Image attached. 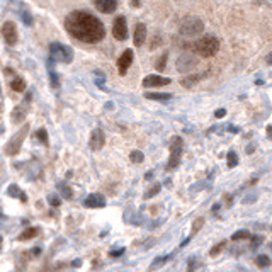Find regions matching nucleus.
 <instances>
[{
  "label": "nucleus",
  "mask_w": 272,
  "mask_h": 272,
  "mask_svg": "<svg viewBox=\"0 0 272 272\" xmlns=\"http://www.w3.org/2000/svg\"><path fill=\"white\" fill-rule=\"evenodd\" d=\"M104 145H106L104 131H102L101 128H95L94 131H92V135H90V150L99 152V150L104 148Z\"/></svg>",
  "instance_id": "nucleus-11"
},
{
  "label": "nucleus",
  "mask_w": 272,
  "mask_h": 272,
  "mask_svg": "<svg viewBox=\"0 0 272 272\" xmlns=\"http://www.w3.org/2000/svg\"><path fill=\"white\" fill-rule=\"evenodd\" d=\"M227 160H228V167H230V168H233V167L238 165V156H236L235 152H228Z\"/></svg>",
  "instance_id": "nucleus-27"
},
{
  "label": "nucleus",
  "mask_w": 272,
  "mask_h": 272,
  "mask_svg": "<svg viewBox=\"0 0 272 272\" xmlns=\"http://www.w3.org/2000/svg\"><path fill=\"white\" fill-rule=\"evenodd\" d=\"M267 138L272 140V126H267Z\"/></svg>",
  "instance_id": "nucleus-40"
},
{
  "label": "nucleus",
  "mask_w": 272,
  "mask_h": 272,
  "mask_svg": "<svg viewBox=\"0 0 272 272\" xmlns=\"http://www.w3.org/2000/svg\"><path fill=\"white\" fill-rule=\"evenodd\" d=\"M28 133H29V124H24L17 133H15L12 138H10V141L5 145V153H7V155L14 156V155H17V153L21 152L22 143H24V140H26V136H28Z\"/></svg>",
  "instance_id": "nucleus-6"
},
{
  "label": "nucleus",
  "mask_w": 272,
  "mask_h": 272,
  "mask_svg": "<svg viewBox=\"0 0 272 272\" xmlns=\"http://www.w3.org/2000/svg\"><path fill=\"white\" fill-rule=\"evenodd\" d=\"M225 114H227V109H223V107H220V109H218L216 113H214V116H216L218 119H221V117H223Z\"/></svg>",
  "instance_id": "nucleus-38"
},
{
  "label": "nucleus",
  "mask_w": 272,
  "mask_h": 272,
  "mask_svg": "<svg viewBox=\"0 0 272 272\" xmlns=\"http://www.w3.org/2000/svg\"><path fill=\"white\" fill-rule=\"evenodd\" d=\"M2 34H3V39L9 46H15L17 44V28L12 21H7L3 22L2 26Z\"/></svg>",
  "instance_id": "nucleus-9"
},
{
  "label": "nucleus",
  "mask_w": 272,
  "mask_h": 272,
  "mask_svg": "<svg viewBox=\"0 0 272 272\" xmlns=\"http://www.w3.org/2000/svg\"><path fill=\"white\" fill-rule=\"evenodd\" d=\"M158 193H160V184H155V186L150 187V189L147 191V194H145V199H150L153 196H156Z\"/></svg>",
  "instance_id": "nucleus-32"
},
{
  "label": "nucleus",
  "mask_w": 272,
  "mask_h": 272,
  "mask_svg": "<svg viewBox=\"0 0 272 272\" xmlns=\"http://www.w3.org/2000/svg\"><path fill=\"white\" fill-rule=\"evenodd\" d=\"M202 31H204V22H202L199 17H194V15L184 17L181 21V24H179V33L187 38H196L202 33Z\"/></svg>",
  "instance_id": "nucleus-3"
},
{
  "label": "nucleus",
  "mask_w": 272,
  "mask_h": 272,
  "mask_svg": "<svg viewBox=\"0 0 272 272\" xmlns=\"http://www.w3.org/2000/svg\"><path fill=\"white\" fill-rule=\"evenodd\" d=\"M49 56H51V60L68 65V63H72V60H74V51H72V48L67 44L51 43L49 44Z\"/></svg>",
  "instance_id": "nucleus-4"
},
{
  "label": "nucleus",
  "mask_w": 272,
  "mask_h": 272,
  "mask_svg": "<svg viewBox=\"0 0 272 272\" xmlns=\"http://www.w3.org/2000/svg\"><path fill=\"white\" fill-rule=\"evenodd\" d=\"M232 238L235 240V242H236V240H245V238H250V233H248L247 230H240V232H236L235 235L232 236Z\"/></svg>",
  "instance_id": "nucleus-33"
},
{
  "label": "nucleus",
  "mask_w": 272,
  "mask_h": 272,
  "mask_svg": "<svg viewBox=\"0 0 272 272\" xmlns=\"http://www.w3.org/2000/svg\"><path fill=\"white\" fill-rule=\"evenodd\" d=\"M182 152H184V141L181 136H174L170 140V158L167 163V170H174L179 167L182 160Z\"/></svg>",
  "instance_id": "nucleus-5"
},
{
  "label": "nucleus",
  "mask_w": 272,
  "mask_h": 272,
  "mask_svg": "<svg viewBox=\"0 0 272 272\" xmlns=\"http://www.w3.org/2000/svg\"><path fill=\"white\" fill-rule=\"evenodd\" d=\"M133 56H135L133 49H126V51L119 56V60H117V70H119V75H126L128 68L131 67V63H133Z\"/></svg>",
  "instance_id": "nucleus-12"
},
{
  "label": "nucleus",
  "mask_w": 272,
  "mask_h": 272,
  "mask_svg": "<svg viewBox=\"0 0 272 272\" xmlns=\"http://www.w3.org/2000/svg\"><path fill=\"white\" fill-rule=\"evenodd\" d=\"M262 242H264L262 236H254V238H252V245H250L252 250H255V248H259V247H260V243H262Z\"/></svg>",
  "instance_id": "nucleus-37"
},
{
  "label": "nucleus",
  "mask_w": 272,
  "mask_h": 272,
  "mask_svg": "<svg viewBox=\"0 0 272 272\" xmlns=\"http://www.w3.org/2000/svg\"><path fill=\"white\" fill-rule=\"evenodd\" d=\"M56 187H58V191H60V194H61V197H63V199H68V201H70V199L74 197V193H72V189L65 182H56Z\"/></svg>",
  "instance_id": "nucleus-19"
},
{
  "label": "nucleus",
  "mask_w": 272,
  "mask_h": 272,
  "mask_svg": "<svg viewBox=\"0 0 272 272\" xmlns=\"http://www.w3.org/2000/svg\"><path fill=\"white\" fill-rule=\"evenodd\" d=\"M145 39H147V26L143 22H138L135 28V34H133V41H135V46H143Z\"/></svg>",
  "instance_id": "nucleus-16"
},
{
  "label": "nucleus",
  "mask_w": 272,
  "mask_h": 272,
  "mask_svg": "<svg viewBox=\"0 0 272 272\" xmlns=\"http://www.w3.org/2000/svg\"><path fill=\"white\" fill-rule=\"evenodd\" d=\"M39 232L41 230L38 228V227H31V228H28V230H24V232L19 235V240L21 242H26V240H31V238H36L38 235H39Z\"/></svg>",
  "instance_id": "nucleus-18"
},
{
  "label": "nucleus",
  "mask_w": 272,
  "mask_h": 272,
  "mask_svg": "<svg viewBox=\"0 0 272 272\" xmlns=\"http://www.w3.org/2000/svg\"><path fill=\"white\" fill-rule=\"evenodd\" d=\"M95 9L102 14H113L117 9V0H92Z\"/></svg>",
  "instance_id": "nucleus-15"
},
{
  "label": "nucleus",
  "mask_w": 272,
  "mask_h": 272,
  "mask_svg": "<svg viewBox=\"0 0 272 272\" xmlns=\"http://www.w3.org/2000/svg\"><path fill=\"white\" fill-rule=\"evenodd\" d=\"M48 202H49V206H51L53 209H58L60 204H61L58 194H49V196H48Z\"/></svg>",
  "instance_id": "nucleus-26"
},
{
  "label": "nucleus",
  "mask_w": 272,
  "mask_h": 272,
  "mask_svg": "<svg viewBox=\"0 0 272 272\" xmlns=\"http://www.w3.org/2000/svg\"><path fill=\"white\" fill-rule=\"evenodd\" d=\"M131 5H133V7H140L141 2H140V0H131Z\"/></svg>",
  "instance_id": "nucleus-41"
},
{
  "label": "nucleus",
  "mask_w": 272,
  "mask_h": 272,
  "mask_svg": "<svg viewBox=\"0 0 272 272\" xmlns=\"http://www.w3.org/2000/svg\"><path fill=\"white\" fill-rule=\"evenodd\" d=\"M168 83H172V80L162 75H147L143 78V87H163Z\"/></svg>",
  "instance_id": "nucleus-13"
},
{
  "label": "nucleus",
  "mask_w": 272,
  "mask_h": 272,
  "mask_svg": "<svg viewBox=\"0 0 272 272\" xmlns=\"http://www.w3.org/2000/svg\"><path fill=\"white\" fill-rule=\"evenodd\" d=\"M267 65H272V53L269 56H267Z\"/></svg>",
  "instance_id": "nucleus-42"
},
{
  "label": "nucleus",
  "mask_w": 272,
  "mask_h": 272,
  "mask_svg": "<svg viewBox=\"0 0 272 272\" xmlns=\"http://www.w3.org/2000/svg\"><path fill=\"white\" fill-rule=\"evenodd\" d=\"M175 67H177V70L181 72V74H187V72L194 70V68L197 67V58L193 55H182L179 56Z\"/></svg>",
  "instance_id": "nucleus-8"
},
{
  "label": "nucleus",
  "mask_w": 272,
  "mask_h": 272,
  "mask_svg": "<svg viewBox=\"0 0 272 272\" xmlns=\"http://www.w3.org/2000/svg\"><path fill=\"white\" fill-rule=\"evenodd\" d=\"M257 266L260 269H266V267L271 266V259L267 257V255H259L257 257Z\"/></svg>",
  "instance_id": "nucleus-29"
},
{
  "label": "nucleus",
  "mask_w": 272,
  "mask_h": 272,
  "mask_svg": "<svg viewBox=\"0 0 272 272\" xmlns=\"http://www.w3.org/2000/svg\"><path fill=\"white\" fill-rule=\"evenodd\" d=\"M0 243H2V238H0Z\"/></svg>",
  "instance_id": "nucleus-43"
},
{
  "label": "nucleus",
  "mask_w": 272,
  "mask_h": 272,
  "mask_svg": "<svg viewBox=\"0 0 272 272\" xmlns=\"http://www.w3.org/2000/svg\"><path fill=\"white\" fill-rule=\"evenodd\" d=\"M225 247H227V242H221V243H218L216 247L211 248V252H209V255H211V257H216L218 254H221V252L225 250Z\"/></svg>",
  "instance_id": "nucleus-31"
},
{
  "label": "nucleus",
  "mask_w": 272,
  "mask_h": 272,
  "mask_svg": "<svg viewBox=\"0 0 272 272\" xmlns=\"http://www.w3.org/2000/svg\"><path fill=\"white\" fill-rule=\"evenodd\" d=\"M129 158H131V162H135V163H141L145 160V156L140 150H133L131 155H129Z\"/></svg>",
  "instance_id": "nucleus-30"
},
{
  "label": "nucleus",
  "mask_w": 272,
  "mask_h": 272,
  "mask_svg": "<svg viewBox=\"0 0 272 272\" xmlns=\"http://www.w3.org/2000/svg\"><path fill=\"white\" fill-rule=\"evenodd\" d=\"M191 48H193L199 56L211 58V56H214L220 51V41H218V38H214L213 34H206V36H202L199 41H196Z\"/></svg>",
  "instance_id": "nucleus-2"
},
{
  "label": "nucleus",
  "mask_w": 272,
  "mask_h": 272,
  "mask_svg": "<svg viewBox=\"0 0 272 272\" xmlns=\"http://www.w3.org/2000/svg\"><path fill=\"white\" fill-rule=\"evenodd\" d=\"M31 101H33V95L26 94L24 102H22L21 106H17L14 109V113H12V122H21L26 116H28V107L31 104Z\"/></svg>",
  "instance_id": "nucleus-10"
},
{
  "label": "nucleus",
  "mask_w": 272,
  "mask_h": 272,
  "mask_svg": "<svg viewBox=\"0 0 272 272\" xmlns=\"http://www.w3.org/2000/svg\"><path fill=\"white\" fill-rule=\"evenodd\" d=\"M65 29L74 39L95 44L106 38V28L102 21L87 10H74L65 19Z\"/></svg>",
  "instance_id": "nucleus-1"
},
{
  "label": "nucleus",
  "mask_w": 272,
  "mask_h": 272,
  "mask_svg": "<svg viewBox=\"0 0 272 272\" xmlns=\"http://www.w3.org/2000/svg\"><path fill=\"white\" fill-rule=\"evenodd\" d=\"M83 206L85 208H90V209H95V208H104L106 206V197L99 193H94L90 196H87L83 199Z\"/></svg>",
  "instance_id": "nucleus-14"
},
{
  "label": "nucleus",
  "mask_w": 272,
  "mask_h": 272,
  "mask_svg": "<svg viewBox=\"0 0 272 272\" xmlns=\"http://www.w3.org/2000/svg\"><path fill=\"white\" fill-rule=\"evenodd\" d=\"M7 193H9L10 197H15V199H19V201H22V202L28 201V196L22 193V189L17 186V184H10V186L7 187Z\"/></svg>",
  "instance_id": "nucleus-17"
},
{
  "label": "nucleus",
  "mask_w": 272,
  "mask_h": 272,
  "mask_svg": "<svg viewBox=\"0 0 272 272\" xmlns=\"http://www.w3.org/2000/svg\"><path fill=\"white\" fill-rule=\"evenodd\" d=\"M145 97L150 99V101H168L172 99V94H160V92H147Z\"/></svg>",
  "instance_id": "nucleus-20"
},
{
  "label": "nucleus",
  "mask_w": 272,
  "mask_h": 272,
  "mask_svg": "<svg viewBox=\"0 0 272 272\" xmlns=\"http://www.w3.org/2000/svg\"><path fill=\"white\" fill-rule=\"evenodd\" d=\"M160 44H162V36H160V34H155V36H153V39H152L150 49H155L156 46H160Z\"/></svg>",
  "instance_id": "nucleus-36"
},
{
  "label": "nucleus",
  "mask_w": 272,
  "mask_h": 272,
  "mask_svg": "<svg viewBox=\"0 0 272 272\" xmlns=\"http://www.w3.org/2000/svg\"><path fill=\"white\" fill-rule=\"evenodd\" d=\"M48 74H49V80H51V87H58L60 85V80H58V75L55 74V70H53V65H51V58L48 61Z\"/></svg>",
  "instance_id": "nucleus-22"
},
{
  "label": "nucleus",
  "mask_w": 272,
  "mask_h": 272,
  "mask_svg": "<svg viewBox=\"0 0 272 272\" xmlns=\"http://www.w3.org/2000/svg\"><path fill=\"white\" fill-rule=\"evenodd\" d=\"M19 15H21L22 22H24L26 26H33V24H34L33 14H31L29 10H26V9H21V12H19Z\"/></svg>",
  "instance_id": "nucleus-24"
},
{
  "label": "nucleus",
  "mask_w": 272,
  "mask_h": 272,
  "mask_svg": "<svg viewBox=\"0 0 272 272\" xmlns=\"http://www.w3.org/2000/svg\"><path fill=\"white\" fill-rule=\"evenodd\" d=\"M167 60H168V53H163V55L160 56V60L156 61V70H163V68H165Z\"/></svg>",
  "instance_id": "nucleus-34"
},
{
  "label": "nucleus",
  "mask_w": 272,
  "mask_h": 272,
  "mask_svg": "<svg viewBox=\"0 0 272 272\" xmlns=\"http://www.w3.org/2000/svg\"><path fill=\"white\" fill-rule=\"evenodd\" d=\"M124 254V248H119V250H111V257H121Z\"/></svg>",
  "instance_id": "nucleus-39"
},
{
  "label": "nucleus",
  "mask_w": 272,
  "mask_h": 272,
  "mask_svg": "<svg viewBox=\"0 0 272 272\" xmlns=\"http://www.w3.org/2000/svg\"><path fill=\"white\" fill-rule=\"evenodd\" d=\"M113 36L116 38L117 41H126V38H128V24H126L124 15H117V17L114 19Z\"/></svg>",
  "instance_id": "nucleus-7"
},
{
  "label": "nucleus",
  "mask_w": 272,
  "mask_h": 272,
  "mask_svg": "<svg viewBox=\"0 0 272 272\" xmlns=\"http://www.w3.org/2000/svg\"><path fill=\"white\" fill-rule=\"evenodd\" d=\"M168 259H170V255H163V257H156V259H155V262H153L152 266H150V269H152V271L158 269V267H162Z\"/></svg>",
  "instance_id": "nucleus-25"
},
{
  "label": "nucleus",
  "mask_w": 272,
  "mask_h": 272,
  "mask_svg": "<svg viewBox=\"0 0 272 272\" xmlns=\"http://www.w3.org/2000/svg\"><path fill=\"white\" fill-rule=\"evenodd\" d=\"M202 225H204V220H202V218H197V220L194 221V225H193V235H196L199 230L202 228Z\"/></svg>",
  "instance_id": "nucleus-35"
},
{
  "label": "nucleus",
  "mask_w": 272,
  "mask_h": 272,
  "mask_svg": "<svg viewBox=\"0 0 272 272\" xmlns=\"http://www.w3.org/2000/svg\"><path fill=\"white\" fill-rule=\"evenodd\" d=\"M10 87H12V90H15V92H24L26 90V80L22 78V77H15L12 82H10Z\"/></svg>",
  "instance_id": "nucleus-21"
},
{
  "label": "nucleus",
  "mask_w": 272,
  "mask_h": 272,
  "mask_svg": "<svg viewBox=\"0 0 272 272\" xmlns=\"http://www.w3.org/2000/svg\"><path fill=\"white\" fill-rule=\"evenodd\" d=\"M36 138H38V141H39V143H43L44 147H48L49 145V140H48V131H46L44 128H39L36 131Z\"/></svg>",
  "instance_id": "nucleus-23"
},
{
  "label": "nucleus",
  "mask_w": 272,
  "mask_h": 272,
  "mask_svg": "<svg viewBox=\"0 0 272 272\" xmlns=\"http://www.w3.org/2000/svg\"><path fill=\"white\" fill-rule=\"evenodd\" d=\"M199 78H201L199 75H191V77H186V78H182L181 83H182L184 87H193V83L197 82Z\"/></svg>",
  "instance_id": "nucleus-28"
}]
</instances>
